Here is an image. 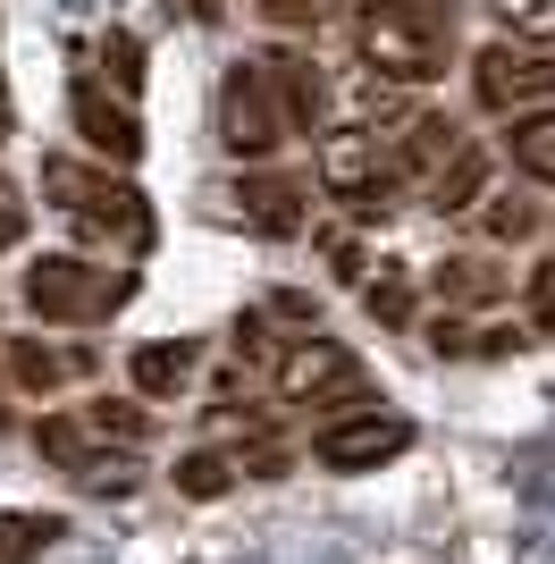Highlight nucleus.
I'll return each instance as SVG.
<instances>
[{
	"instance_id": "obj_1",
	"label": "nucleus",
	"mask_w": 555,
	"mask_h": 564,
	"mask_svg": "<svg viewBox=\"0 0 555 564\" xmlns=\"http://www.w3.org/2000/svg\"><path fill=\"white\" fill-rule=\"evenodd\" d=\"M353 51L388 85H438L463 51L455 0H353Z\"/></svg>"
},
{
	"instance_id": "obj_2",
	"label": "nucleus",
	"mask_w": 555,
	"mask_h": 564,
	"mask_svg": "<svg viewBox=\"0 0 555 564\" xmlns=\"http://www.w3.org/2000/svg\"><path fill=\"white\" fill-rule=\"evenodd\" d=\"M43 203L68 219L85 245H118V253H143L152 245V203H143L135 177H110V161H68V152H51L43 161Z\"/></svg>"
},
{
	"instance_id": "obj_3",
	"label": "nucleus",
	"mask_w": 555,
	"mask_h": 564,
	"mask_svg": "<svg viewBox=\"0 0 555 564\" xmlns=\"http://www.w3.org/2000/svg\"><path fill=\"white\" fill-rule=\"evenodd\" d=\"M25 312L51 321V329H101L110 312L135 304V270H118V261H92V253H43L34 270L18 279Z\"/></svg>"
},
{
	"instance_id": "obj_4",
	"label": "nucleus",
	"mask_w": 555,
	"mask_h": 564,
	"mask_svg": "<svg viewBox=\"0 0 555 564\" xmlns=\"http://www.w3.org/2000/svg\"><path fill=\"white\" fill-rule=\"evenodd\" d=\"M270 388H278V404H320V413L379 404V397H370V379H362V362H353L337 337H320V329L278 337V346H270Z\"/></svg>"
},
{
	"instance_id": "obj_5",
	"label": "nucleus",
	"mask_w": 555,
	"mask_h": 564,
	"mask_svg": "<svg viewBox=\"0 0 555 564\" xmlns=\"http://www.w3.org/2000/svg\"><path fill=\"white\" fill-rule=\"evenodd\" d=\"M320 194H328V203H346V212L370 228V219L395 212L404 177H395V161L379 152L370 127H320Z\"/></svg>"
},
{
	"instance_id": "obj_6",
	"label": "nucleus",
	"mask_w": 555,
	"mask_h": 564,
	"mask_svg": "<svg viewBox=\"0 0 555 564\" xmlns=\"http://www.w3.org/2000/svg\"><path fill=\"white\" fill-rule=\"evenodd\" d=\"M471 94H480V110H497V118L547 110V101H555V51H538V43L471 51Z\"/></svg>"
},
{
	"instance_id": "obj_7",
	"label": "nucleus",
	"mask_w": 555,
	"mask_h": 564,
	"mask_svg": "<svg viewBox=\"0 0 555 564\" xmlns=\"http://www.w3.org/2000/svg\"><path fill=\"white\" fill-rule=\"evenodd\" d=\"M219 143L236 161H270L286 143V118H278V94H270V68L261 59H236L219 76Z\"/></svg>"
},
{
	"instance_id": "obj_8",
	"label": "nucleus",
	"mask_w": 555,
	"mask_h": 564,
	"mask_svg": "<svg viewBox=\"0 0 555 564\" xmlns=\"http://www.w3.org/2000/svg\"><path fill=\"white\" fill-rule=\"evenodd\" d=\"M413 447V422L404 413H379V404H353V413H328L312 430V464L320 471H379Z\"/></svg>"
},
{
	"instance_id": "obj_9",
	"label": "nucleus",
	"mask_w": 555,
	"mask_h": 564,
	"mask_svg": "<svg viewBox=\"0 0 555 564\" xmlns=\"http://www.w3.org/2000/svg\"><path fill=\"white\" fill-rule=\"evenodd\" d=\"M228 212L244 219L253 236H303V219H312V186L286 177V169H244V177L228 186Z\"/></svg>"
},
{
	"instance_id": "obj_10",
	"label": "nucleus",
	"mask_w": 555,
	"mask_h": 564,
	"mask_svg": "<svg viewBox=\"0 0 555 564\" xmlns=\"http://www.w3.org/2000/svg\"><path fill=\"white\" fill-rule=\"evenodd\" d=\"M34 447H43L59 471L92 480V489H118V497L135 489V464H127L118 447H101V438H92V430L76 422V413H51V422H34Z\"/></svg>"
},
{
	"instance_id": "obj_11",
	"label": "nucleus",
	"mask_w": 555,
	"mask_h": 564,
	"mask_svg": "<svg viewBox=\"0 0 555 564\" xmlns=\"http://www.w3.org/2000/svg\"><path fill=\"white\" fill-rule=\"evenodd\" d=\"M68 118H76V135H85L101 161H118V169L143 152V118H135V101H127V94H101V76H76Z\"/></svg>"
},
{
	"instance_id": "obj_12",
	"label": "nucleus",
	"mask_w": 555,
	"mask_h": 564,
	"mask_svg": "<svg viewBox=\"0 0 555 564\" xmlns=\"http://www.w3.org/2000/svg\"><path fill=\"white\" fill-rule=\"evenodd\" d=\"M261 68H270V94H278L286 135H320V127H328V76H320V59H312V51H270Z\"/></svg>"
},
{
	"instance_id": "obj_13",
	"label": "nucleus",
	"mask_w": 555,
	"mask_h": 564,
	"mask_svg": "<svg viewBox=\"0 0 555 564\" xmlns=\"http://www.w3.org/2000/svg\"><path fill=\"white\" fill-rule=\"evenodd\" d=\"M203 371V337H152V346L127 354V379H135L143 404H177Z\"/></svg>"
},
{
	"instance_id": "obj_14",
	"label": "nucleus",
	"mask_w": 555,
	"mask_h": 564,
	"mask_svg": "<svg viewBox=\"0 0 555 564\" xmlns=\"http://www.w3.org/2000/svg\"><path fill=\"white\" fill-rule=\"evenodd\" d=\"M429 295H438L446 312H488L513 295V270L497 253H446L438 270H429Z\"/></svg>"
},
{
	"instance_id": "obj_15",
	"label": "nucleus",
	"mask_w": 555,
	"mask_h": 564,
	"mask_svg": "<svg viewBox=\"0 0 555 564\" xmlns=\"http://www.w3.org/2000/svg\"><path fill=\"white\" fill-rule=\"evenodd\" d=\"M101 354L92 346H51V337H9V388L25 397H59L68 379H85Z\"/></svg>"
},
{
	"instance_id": "obj_16",
	"label": "nucleus",
	"mask_w": 555,
	"mask_h": 564,
	"mask_svg": "<svg viewBox=\"0 0 555 564\" xmlns=\"http://www.w3.org/2000/svg\"><path fill=\"white\" fill-rule=\"evenodd\" d=\"M455 143H463V127H455L446 110H413V118H404V135H395V152H388V161H395V177H404V186H413V177L429 186V177H438V169L455 161Z\"/></svg>"
},
{
	"instance_id": "obj_17",
	"label": "nucleus",
	"mask_w": 555,
	"mask_h": 564,
	"mask_svg": "<svg viewBox=\"0 0 555 564\" xmlns=\"http://www.w3.org/2000/svg\"><path fill=\"white\" fill-rule=\"evenodd\" d=\"M76 422L101 438V447H118V455H143L152 438H161V422L143 413V404H110V397H92V404H76Z\"/></svg>"
},
{
	"instance_id": "obj_18",
	"label": "nucleus",
	"mask_w": 555,
	"mask_h": 564,
	"mask_svg": "<svg viewBox=\"0 0 555 564\" xmlns=\"http://www.w3.org/2000/svg\"><path fill=\"white\" fill-rule=\"evenodd\" d=\"M505 152H513V169H522L531 186H555V101L505 118Z\"/></svg>"
},
{
	"instance_id": "obj_19",
	"label": "nucleus",
	"mask_w": 555,
	"mask_h": 564,
	"mask_svg": "<svg viewBox=\"0 0 555 564\" xmlns=\"http://www.w3.org/2000/svg\"><path fill=\"white\" fill-rule=\"evenodd\" d=\"M471 212H480L488 245H531V236L547 228V212H538V194H480Z\"/></svg>"
},
{
	"instance_id": "obj_20",
	"label": "nucleus",
	"mask_w": 555,
	"mask_h": 564,
	"mask_svg": "<svg viewBox=\"0 0 555 564\" xmlns=\"http://www.w3.org/2000/svg\"><path fill=\"white\" fill-rule=\"evenodd\" d=\"M480 194H488V152L480 143H455V161L429 177V203H438V212H471Z\"/></svg>"
},
{
	"instance_id": "obj_21",
	"label": "nucleus",
	"mask_w": 555,
	"mask_h": 564,
	"mask_svg": "<svg viewBox=\"0 0 555 564\" xmlns=\"http://www.w3.org/2000/svg\"><path fill=\"white\" fill-rule=\"evenodd\" d=\"M488 9L505 18V34H513V43L555 51V0H488Z\"/></svg>"
},
{
	"instance_id": "obj_22",
	"label": "nucleus",
	"mask_w": 555,
	"mask_h": 564,
	"mask_svg": "<svg viewBox=\"0 0 555 564\" xmlns=\"http://www.w3.org/2000/svg\"><path fill=\"white\" fill-rule=\"evenodd\" d=\"M51 540H59V514H0V564L43 556Z\"/></svg>"
},
{
	"instance_id": "obj_23",
	"label": "nucleus",
	"mask_w": 555,
	"mask_h": 564,
	"mask_svg": "<svg viewBox=\"0 0 555 564\" xmlns=\"http://www.w3.org/2000/svg\"><path fill=\"white\" fill-rule=\"evenodd\" d=\"M328 9H337V0H253V18L270 25V34H320Z\"/></svg>"
},
{
	"instance_id": "obj_24",
	"label": "nucleus",
	"mask_w": 555,
	"mask_h": 564,
	"mask_svg": "<svg viewBox=\"0 0 555 564\" xmlns=\"http://www.w3.org/2000/svg\"><path fill=\"white\" fill-rule=\"evenodd\" d=\"M177 489H185V497H228V489H236V464L203 447V455H185V464H177Z\"/></svg>"
},
{
	"instance_id": "obj_25",
	"label": "nucleus",
	"mask_w": 555,
	"mask_h": 564,
	"mask_svg": "<svg viewBox=\"0 0 555 564\" xmlns=\"http://www.w3.org/2000/svg\"><path fill=\"white\" fill-rule=\"evenodd\" d=\"M362 304H370V321L404 329V321H413V279H404V270H388V279H370V286H362Z\"/></svg>"
},
{
	"instance_id": "obj_26",
	"label": "nucleus",
	"mask_w": 555,
	"mask_h": 564,
	"mask_svg": "<svg viewBox=\"0 0 555 564\" xmlns=\"http://www.w3.org/2000/svg\"><path fill=\"white\" fill-rule=\"evenodd\" d=\"M522 295H531V329H538V337H555V253L538 261L531 279H522Z\"/></svg>"
},
{
	"instance_id": "obj_27",
	"label": "nucleus",
	"mask_w": 555,
	"mask_h": 564,
	"mask_svg": "<svg viewBox=\"0 0 555 564\" xmlns=\"http://www.w3.org/2000/svg\"><path fill=\"white\" fill-rule=\"evenodd\" d=\"M101 59H110V76H118V94L135 101V85H143V51H135V34H110V43H101Z\"/></svg>"
},
{
	"instance_id": "obj_28",
	"label": "nucleus",
	"mask_w": 555,
	"mask_h": 564,
	"mask_svg": "<svg viewBox=\"0 0 555 564\" xmlns=\"http://www.w3.org/2000/svg\"><path fill=\"white\" fill-rule=\"evenodd\" d=\"M9 245H25V194H18V177L0 169V253Z\"/></svg>"
},
{
	"instance_id": "obj_29",
	"label": "nucleus",
	"mask_w": 555,
	"mask_h": 564,
	"mask_svg": "<svg viewBox=\"0 0 555 564\" xmlns=\"http://www.w3.org/2000/svg\"><path fill=\"white\" fill-rule=\"evenodd\" d=\"M270 312H278V321H303V329H312V321H320V304H312V295H303V286H278V295H270Z\"/></svg>"
},
{
	"instance_id": "obj_30",
	"label": "nucleus",
	"mask_w": 555,
	"mask_h": 564,
	"mask_svg": "<svg viewBox=\"0 0 555 564\" xmlns=\"http://www.w3.org/2000/svg\"><path fill=\"white\" fill-rule=\"evenodd\" d=\"M463 337H471V329H463L455 312H446V321H429V346H438V354H463Z\"/></svg>"
},
{
	"instance_id": "obj_31",
	"label": "nucleus",
	"mask_w": 555,
	"mask_h": 564,
	"mask_svg": "<svg viewBox=\"0 0 555 564\" xmlns=\"http://www.w3.org/2000/svg\"><path fill=\"white\" fill-rule=\"evenodd\" d=\"M185 18H194V25H219V18H228V0H185Z\"/></svg>"
},
{
	"instance_id": "obj_32",
	"label": "nucleus",
	"mask_w": 555,
	"mask_h": 564,
	"mask_svg": "<svg viewBox=\"0 0 555 564\" xmlns=\"http://www.w3.org/2000/svg\"><path fill=\"white\" fill-rule=\"evenodd\" d=\"M9 127H18V110H9V76H0V143H9Z\"/></svg>"
},
{
	"instance_id": "obj_33",
	"label": "nucleus",
	"mask_w": 555,
	"mask_h": 564,
	"mask_svg": "<svg viewBox=\"0 0 555 564\" xmlns=\"http://www.w3.org/2000/svg\"><path fill=\"white\" fill-rule=\"evenodd\" d=\"M0 422H9V404H0Z\"/></svg>"
}]
</instances>
